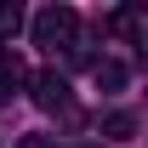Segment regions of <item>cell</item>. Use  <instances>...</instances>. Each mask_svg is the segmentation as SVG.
Instances as JSON below:
<instances>
[{"instance_id": "6da1fadb", "label": "cell", "mask_w": 148, "mask_h": 148, "mask_svg": "<svg viewBox=\"0 0 148 148\" xmlns=\"http://www.w3.org/2000/svg\"><path fill=\"white\" fill-rule=\"evenodd\" d=\"M34 46H46V51H57V46H74V34H80V12L74 6H46V12H34Z\"/></svg>"}, {"instance_id": "7a4b0ae2", "label": "cell", "mask_w": 148, "mask_h": 148, "mask_svg": "<svg viewBox=\"0 0 148 148\" xmlns=\"http://www.w3.org/2000/svg\"><path fill=\"white\" fill-rule=\"evenodd\" d=\"M34 103L46 114H69V80H63L57 69H40L34 74Z\"/></svg>"}, {"instance_id": "3957f363", "label": "cell", "mask_w": 148, "mask_h": 148, "mask_svg": "<svg viewBox=\"0 0 148 148\" xmlns=\"http://www.w3.org/2000/svg\"><path fill=\"white\" fill-rule=\"evenodd\" d=\"M23 86V57L12 46H0V103H12V91Z\"/></svg>"}, {"instance_id": "277c9868", "label": "cell", "mask_w": 148, "mask_h": 148, "mask_svg": "<svg viewBox=\"0 0 148 148\" xmlns=\"http://www.w3.org/2000/svg\"><path fill=\"white\" fill-rule=\"evenodd\" d=\"M103 137H137V114H125V108H114V114H103Z\"/></svg>"}, {"instance_id": "5b68a950", "label": "cell", "mask_w": 148, "mask_h": 148, "mask_svg": "<svg viewBox=\"0 0 148 148\" xmlns=\"http://www.w3.org/2000/svg\"><path fill=\"white\" fill-rule=\"evenodd\" d=\"M97 86H108V91H114V86H125V69H120V63H114V57H103V63H97Z\"/></svg>"}, {"instance_id": "8992f818", "label": "cell", "mask_w": 148, "mask_h": 148, "mask_svg": "<svg viewBox=\"0 0 148 148\" xmlns=\"http://www.w3.org/2000/svg\"><path fill=\"white\" fill-rule=\"evenodd\" d=\"M17 29H23V12H17V6H0V46L17 34Z\"/></svg>"}, {"instance_id": "52a82bcc", "label": "cell", "mask_w": 148, "mask_h": 148, "mask_svg": "<svg viewBox=\"0 0 148 148\" xmlns=\"http://www.w3.org/2000/svg\"><path fill=\"white\" fill-rule=\"evenodd\" d=\"M17 148H51V143H46V137H23Z\"/></svg>"}, {"instance_id": "ba28073f", "label": "cell", "mask_w": 148, "mask_h": 148, "mask_svg": "<svg viewBox=\"0 0 148 148\" xmlns=\"http://www.w3.org/2000/svg\"><path fill=\"white\" fill-rule=\"evenodd\" d=\"M74 148H97V143H74Z\"/></svg>"}]
</instances>
